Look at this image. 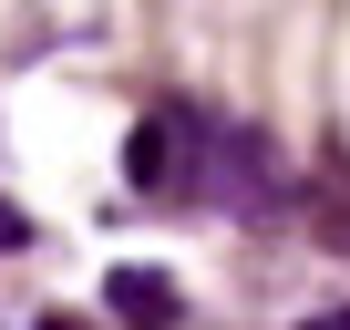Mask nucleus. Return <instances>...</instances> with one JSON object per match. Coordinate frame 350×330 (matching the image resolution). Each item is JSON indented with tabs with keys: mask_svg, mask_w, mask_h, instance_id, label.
Returning <instances> with one entry per match:
<instances>
[{
	"mask_svg": "<svg viewBox=\"0 0 350 330\" xmlns=\"http://www.w3.org/2000/svg\"><path fill=\"white\" fill-rule=\"evenodd\" d=\"M196 155H206V124H196L186 103H154V114L134 124V144H124V165H134L144 196H196V186H206Z\"/></svg>",
	"mask_w": 350,
	"mask_h": 330,
	"instance_id": "obj_1",
	"label": "nucleus"
},
{
	"mask_svg": "<svg viewBox=\"0 0 350 330\" xmlns=\"http://www.w3.org/2000/svg\"><path fill=\"white\" fill-rule=\"evenodd\" d=\"M11 248H31V217H21L11 196H0V258H11Z\"/></svg>",
	"mask_w": 350,
	"mask_h": 330,
	"instance_id": "obj_4",
	"label": "nucleus"
},
{
	"mask_svg": "<svg viewBox=\"0 0 350 330\" xmlns=\"http://www.w3.org/2000/svg\"><path fill=\"white\" fill-rule=\"evenodd\" d=\"M319 238L350 248V165H340V155H329V186H319Z\"/></svg>",
	"mask_w": 350,
	"mask_h": 330,
	"instance_id": "obj_3",
	"label": "nucleus"
},
{
	"mask_svg": "<svg viewBox=\"0 0 350 330\" xmlns=\"http://www.w3.org/2000/svg\"><path fill=\"white\" fill-rule=\"evenodd\" d=\"M299 330H350V299H340V309H309Z\"/></svg>",
	"mask_w": 350,
	"mask_h": 330,
	"instance_id": "obj_5",
	"label": "nucleus"
},
{
	"mask_svg": "<svg viewBox=\"0 0 350 330\" xmlns=\"http://www.w3.org/2000/svg\"><path fill=\"white\" fill-rule=\"evenodd\" d=\"M103 299H113L124 320H144V330H175V279H154V268H113Z\"/></svg>",
	"mask_w": 350,
	"mask_h": 330,
	"instance_id": "obj_2",
	"label": "nucleus"
}]
</instances>
